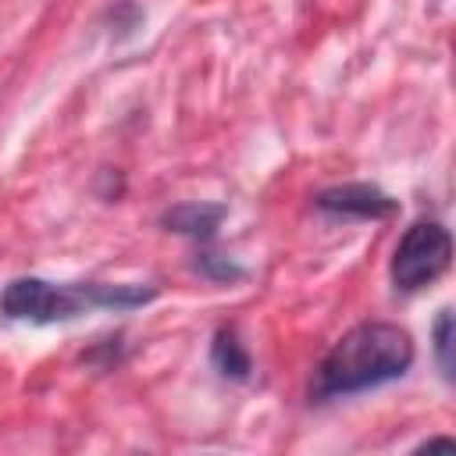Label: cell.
<instances>
[{"label": "cell", "mask_w": 456, "mask_h": 456, "mask_svg": "<svg viewBox=\"0 0 456 456\" xmlns=\"http://www.w3.org/2000/svg\"><path fill=\"white\" fill-rule=\"evenodd\" d=\"M224 207L221 203H178L171 210L160 214V224L175 235H189L196 242H210L217 224L224 221Z\"/></svg>", "instance_id": "obj_5"}, {"label": "cell", "mask_w": 456, "mask_h": 456, "mask_svg": "<svg viewBox=\"0 0 456 456\" xmlns=\"http://www.w3.org/2000/svg\"><path fill=\"white\" fill-rule=\"evenodd\" d=\"M157 296L153 285H107V281H75L53 285L46 278H14L0 292V314L7 321L57 324L89 310H135Z\"/></svg>", "instance_id": "obj_2"}, {"label": "cell", "mask_w": 456, "mask_h": 456, "mask_svg": "<svg viewBox=\"0 0 456 456\" xmlns=\"http://www.w3.org/2000/svg\"><path fill=\"white\" fill-rule=\"evenodd\" d=\"M452 260V235L442 221H413L388 264L392 285L399 292H420L428 285H435Z\"/></svg>", "instance_id": "obj_3"}, {"label": "cell", "mask_w": 456, "mask_h": 456, "mask_svg": "<svg viewBox=\"0 0 456 456\" xmlns=\"http://www.w3.org/2000/svg\"><path fill=\"white\" fill-rule=\"evenodd\" d=\"M314 207L324 210V214H335V217H360V221L392 217L399 210V203L370 182H346V185L321 189L314 196Z\"/></svg>", "instance_id": "obj_4"}, {"label": "cell", "mask_w": 456, "mask_h": 456, "mask_svg": "<svg viewBox=\"0 0 456 456\" xmlns=\"http://www.w3.org/2000/svg\"><path fill=\"white\" fill-rule=\"evenodd\" d=\"M196 271L214 278V281H239V278H246V271L239 264H232L228 256H217V253H200L196 256Z\"/></svg>", "instance_id": "obj_8"}, {"label": "cell", "mask_w": 456, "mask_h": 456, "mask_svg": "<svg viewBox=\"0 0 456 456\" xmlns=\"http://www.w3.org/2000/svg\"><path fill=\"white\" fill-rule=\"evenodd\" d=\"M431 342H435V360L442 367V378L452 381V310H438L435 328H431Z\"/></svg>", "instance_id": "obj_7"}, {"label": "cell", "mask_w": 456, "mask_h": 456, "mask_svg": "<svg viewBox=\"0 0 456 456\" xmlns=\"http://www.w3.org/2000/svg\"><path fill=\"white\" fill-rule=\"evenodd\" d=\"M452 445V438H428L420 449H449Z\"/></svg>", "instance_id": "obj_9"}, {"label": "cell", "mask_w": 456, "mask_h": 456, "mask_svg": "<svg viewBox=\"0 0 456 456\" xmlns=\"http://www.w3.org/2000/svg\"><path fill=\"white\" fill-rule=\"evenodd\" d=\"M210 363L221 378H232V381H246L249 370H253V356L249 349L242 346L239 331L235 328H217L214 331V342H210Z\"/></svg>", "instance_id": "obj_6"}, {"label": "cell", "mask_w": 456, "mask_h": 456, "mask_svg": "<svg viewBox=\"0 0 456 456\" xmlns=\"http://www.w3.org/2000/svg\"><path fill=\"white\" fill-rule=\"evenodd\" d=\"M413 356L417 349L406 328L388 321L356 324L317 363L310 381V399L328 403V399H346V395L388 385L413 367Z\"/></svg>", "instance_id": "obj_1"}]
</instances>
